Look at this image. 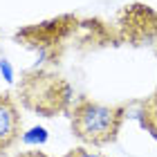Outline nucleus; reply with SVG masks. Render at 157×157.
<instances>
[{"label": "nucleus", "mask_w": 157, "mask_h": 157, "mask_svg": "<svg viewBox=\"0 0 157 157\" xmlns=\"http://www.w3.org/2000/svg\"><path fill=\"white\" fill-rule=\"evenodd\" d=\"M124 117V108L119 105H103L81 99L72 108V132L85 144L105 146L117 139Z\"/></svg>", "instance_id": "1"}, {"label": "nucleus", "mask_w": 157, "mask_h": 157, "mask_svg": "<svg viewBox=\"0 0 157 157\" xmlns=\"http://www.w3.org/2000/svg\"><path fill=\"white\" fill-rule=\"evenodd\" d=\"M23 99L32 110H36L45 117H52L54 112L63 110L70 103L72 88L56 76L34 74V76H27V81L23 83Z\"/></svg>", "instance_id": "2"}, {"label": "nucleus", "mask_w": 157, "mask_h": 157, "mask_svg": "<svg viewBox=\"0 0 157 157\" xmlns=\"http://www.w3.org/2000/svg\"><path fill=\"white\" fill-rule=\"evenodd\" d=\"M20 126L23 121L16 101L9 94H0V155H5L20 139Z\"/></svg>", "instance_id": "3"}, {"label": "nucleus", "mask_w": 157, "mask_h": 157, "mask_svg": "<svg viewBox=\"0 0 157 157\" xmlns=\"http://www.w3.org/2000/svg\"><path fill=\"white\" fill-rule=\"evenodd\" d=\"M23 141L27 146H40V144L47 141V130L43 126H36V128H32V130H27L23 135Z\"/></svg>", "instance_id": "4"}, {"label": "nucleus", "mask_w": 157, "mask_h": 157, "mask_svg": "<svg viewBox=\"0 0 157 157\" xmlns=\"http://www.w3.org/2000/svg\"><path fill=\"white\" fill-rule=\"evenodd\" d=\"M0 74H2V78L7 83H13V67L7 59H0Z\"/></svg>", "instance_id": "5"}, {"label": "nucleus", "mask_w": 157, "mask_h": 157, "mask_svg": "<svg viewBox=\"0 0 157 157\" xmlns=\"http://www.w3.org/2000/svg\"><path fill=\"white\" fill-rule=\"evenodd\" d=\"M65 157H103V155H97V153H90V151H83V148H74L70 151Z\"/></svg>", "instance_id": "6"}, {"label": "nucleus", "mask_w": 157, "mask_h": 157, "mask_svg": "<svg viewBox=\"0 0 157 157\" xmlns=\"http://www.w3.org/2000/svg\"><path fill=\"white\" fill-rule=\"evenodd\" d=\"M16 157H47V155H43V153H38V151H32V153H20V155H16Z\"/></svg>", "instance_id": "7"}]
</instances>
